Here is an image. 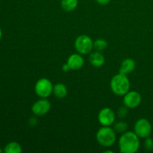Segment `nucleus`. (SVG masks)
Wrapping results in <instances>:
<instances>
[{
	"instance_id": "f257e3e1",
	"label": "nucleus",
	"mask_w": 153,
	"mask_h": 153,
	"mask_svg": "<svg viewBox=\"0 0 153 153\" xmlns=\"http://www.w3.org/2000/svg\"><path fill=\"white\" fill-rule=\"evenodd\" d=\"M140 137L134 131H126L119 139L120 151L122 153H135L140 148Z\"/></svg>"
},
{
	"instance_id": "f03ea898",
	"label": "nucleus",
	"mask_w": 153,
	"mask_h": 153,
	"mask_svg": "<svg viewBox=\"0 0 153 153\" xmlns=\"http://www.w3.org/2000/svg\"><path fill=\"white\" fill-rule=\"evenodd\" d=\"M110 87L114 94L117 96H124L129 91L130 81L126 75L119 73L111 79Z\"/></svg>"
},
{
	"instance_id": "7ed1b4c3",
	"label": "nucleus",
	"mask_w": 153,
	"mask_h": 153,
	"mask_svg": "<svg viewBox=\"0 0 153 153\" xmlns=\"http://www.w3.org/2000/svg\"><path fill=\"white\" fill-rule=\"evenodd\" d=\"M116 131L110 126H102L97 131V142L104 147L112 146L116 141Z\"/></svg>"
},
{
	"instance_id": "20e7f679",
	"label": "nucleus",
	"mask_w": 153,
	"mask_h": 153,
	"mask_svg": "<svg viewBox=\"0 0 153 153\" xmlns=\"http://www.w3.org/2000/svg\"><path fill=\"white\" fill-rule=\"evenodd\" d=\"M75 49L81 55H88L94 49V42L88 35L82 34L75 40Z\"/></svg>"
},
{
	"instance_id": "39448f33",
	"label": "nucleus",
	"mask_w": 153,
	"mask_h": 153,
	"mask_svg": "<svg viewBox=\"0 0 153 153\" xmlns=\"http://www.w3.org/2000/svg\"><path fill=\"white\" fill-rule=\"evenodd\" d=\"M53 87L49 79L42 78L36 82L34 91L36 94L40 98H48L53 92Z\"/></svg>"
},
{
	"instance_id": "423d86ee",
	"label": "nucleus",
	"mask_w": 153,
	"mask_h": 153,
	"mask_svg": "<svg viewBox=\"0 0 153 153\" xmlns=\"http://www.w3.org/2000/svg\"><path fill=\"white\" fill-rule=\"evenodd\" d=\"M134 131L140 138L146 139L150 136L152 132V125L148 120L140 118L134 123Z\"/></svg>"
},
{
	"instance_id": "0eeeda50",
	"label": "nucleus",
	"mask_w": 153,
	"mask_h": 153,
	"mask_svg": "<svg viewBox=\"0 0 153 153\" xmlns=\"http://www.w3.org/2000/svg\"><path fill=\"white\" fill-rule=\"evenodd\" d=\"M115 114L110 108H102L98 114V121L102 126H111L115 121Z\"/></svg>"
},
{
	"instance_id": "6e6552de",
	"label": "nucleus",
	"mask_w": 153,
	"mask_h": 153,
	"mask_svg": "<svg viewBox=\"0 0 153 153\" xmlns=\"http://www.w3.org/2000/svg\"><path fill=\"white\" fill-rule=\"evenodd\" d=\"M141 100V95L137 91H128L124 95L123 104L128 108H135L140 105Z\"/></svg>"
},
{
	"instance_id": "1a4fd4ad",
	"label": "nucleus",
	"mask_w": 153,
	"mask_h": 153,
	"mask_svg": "<svg viewBox=\"0 0 153 153\" xmlns=\"http://www.w3.org/2000/svg\"><path fill=\"white\" fill-rule=\"evenodd\" d=\"M50 108V102L46 100V98H41L33 104L31 111H32V113L36 116H43L47 114Z\"/></svg>"
},
{
	"instance_id": "9d476101",
	"label": "nucleus",
	"mask_w": 153,
	"mask_h": 153,
	"mask_svg": "<svg viewBox=\"0 0 153 153\" xmlns=\"http://www.w3.org/2000/svg\"><path fill=\"white\" fill-rule=\"evenodd\" d=\"M67 63L72 70H79L83 67L84 58H82L81 54L75 53L70 55Z\"/></svg>"
},
{
	"instance_id": "9b49d317",
	"label": "nucleus",
	"mask_w": 153,
	"mask_h": 153,
	"mask_svg": "<svg viewBox=\"0 0 153 153\" xmlns=\"http://www.w3.org/2000/svg\"><path fill=\"white\" fill-rule=\"evenodd\" d=\"M135 67L136 64L134 60L131 59V58H126V59L123 60V62L121 63L119 73L124 75H127L134 71Z\"/></svg>"
},
{
	"instance_id": "f8f14e48",
	"label": "nucleus",
	"mask_w": 153,
	"mask_h": 153,
	"mask_svg": "<svg viewBox=\"0 0 153 153\" xmlns=\"http://www.w3.org/2000/svg\"><path fill=\"white\" fill-rule=\"evenodd\" d=\"M89 61L91 65L95 67H100L105 64V57L100 51L94 52L91 53L89 56Z\"/></svg>"
},
{
	"instance_id": "ddd939ff",
	"label": "nucleus",
	"mask_w": 153,
	"mask_h": 153,
	"mask_svg": "<svg viewBox=\"0 0 153 153\" xmlns=\"http://www.w3.org/2000/svg\"><path fill=\"white\" fill-rule=\"evenodd\" d=\"M52 94L55 97L58 99H63L67 96V88L65 85L62 83H58L53 87V92Z\"/></svg>"
},
{
	"instance_id": "4468645a",
	"label": "nucleus",
	"mask_w": 153,
	"mask_h": 153,
	"mask_svg": "<svg viewBox=\"0 0 153 153\" xmlns=\"http://www.w3.org/2000/svg\"><path fill=\"white\" fill-rule=\"evenodd\" d=\"M3 152L5 153H21L22 152V149L19 143L11 141L4 146Z\"/></svg>"
},
{
	"instance_id": "2eb2a0df",
	"label": "nucleus",
	"mask_w": 153,
	"mask_h": 153,
	"mask_svg": "<svg viewBox=\"0 0 153 153\" xmlns=\"http://www.w3.org/2000/svg\"><path fill=\"white\" fill-rule=\"evenodd\" d=\"M78 0H61V7L67 12H71L77 7Z\"/></svg>"
},
{
	"instance_id": "dca6fc26",
	"label": "nucleus",
	"mask_w": 153,
	"mask_h": 153,
	"mask_svg": "<svg viewBox=\"0 0 153 153\" xmlns=\"http://www.w3.org/2000/svg\"><path fill=\"white\" fill-rule=\"evenodd\" d=\"M108 46V43L105 39L100 38L96 40L94 42V49H95L97 51H101L104 50L107 48Z\"/></svg>"
},
{
	"instance_id": "f3484780",
	"label": "nucleus",
	"mask_w": 153,
	"mask_h": 153,
	"mask_svg": "<svg viewBox=\"0 0 153 153\" xmlns=\"http://www.w3.org/2000/svg\"><path fill=\"white\" fill-rule=\"evenodd\" d=\"M128 128V125L126 123L123 122V121H120V122L116 123L114 126V129L115 131L119 133H124Z\"/></svg>"
},
{
	"instance_id": "a211bd4d",
	"label": "nucleus",
	"mask_w": 153,
	"mask_h": 153,
	"mask_svg": "<svg viewBox=\"0 0 153 153\" xmlns=\"http://www.w3.org/2000/svg\"><path fill=\"white\" fill-rule=\"evenodd\" d=\"M144 147L146 150L152 151L153 150V139L150 137H146L144 142Z\"/></svg>"
},
{
	"instance_id": "6ab92c4d",
	"label": "nucleus",
	"mask_w": 153,
	"mask_h": 153,
	"mask_svg": "<svg viewBox=\"0 0 153 153\" xmlns=\"http://www.w3.org/2000/svg\"><path fill=\"white\" fill-rule=\"evenodd\" d=\"M128 114V111H127V107H122L119 109L118 111V115L121 118H124L127 116Z\"/></svg>"
},
{
	"instance_id": "aec40b11",
	"label": "nucleus",
	"mask_w": 153,
	"mask_h": 153,
	"mask_svg": "<svg viewBox=\"0 0 153 153\" xmlns=\"http://www.w3.org/2000/svg\"><path fill=\"white\" fill-rule=\"evenodd\" d=\"M96 1L98 4H101V5H107L108 4H109L111 0H96Z\"/></svg>"
},
{
	"instance_id": "412c9836",
	"label": "nucleus",
	"mask_w": 153,
	"mask_h": 153,
	"mask_svg": "<svg viewBox=\"0 0 153 153\" xmlns=\"http://www.w3.org/2000/svg\"><path fill=\"white\" fill-rule=\"evenodd\" d=\"M70 70H71V69H70V66L68 65V64H67V63H66V64H64V65L62 66V70L64 72H65V73L70 71Z\"/></svg>"
},
{
	"instance_id": "4be33fe9",
	"label": "nucleus",
	"mask_w": 153,
	"mask_h": 153,
	"mask_svg": "<svg viewBox=\"0 0 153 153\" xmlns=\"http://www.w3.org/2000/svg\"><path fill=\"white\" fill-rule=\"evenodd\" d=\"M1 37H2V30H1V27H0V41L1 40Z\"/></svg>"
},
{
	"instance_id": "5701e85b",
	"label": "nucleus",
	"mask_w": 153,
	"mask_h": 153,
	"mask_svg": "<svg viewBox=\"0 0 153 153\" xmlns=\"http://www.w3.org/2000/svg\"><path fill=\"white\" fill-rule=\"evenodd\" d=\"M104 153H107V152H109V153H114V152L113 151H111V150H105V151H104V152H103Z\"/></svg>"
},
{
	"instance_id": "b1692460",
	"label": "nucleus",
	"mask_w": 153,
	"mask_h": 153,
	"mask_svg": "<svg viewBox=\"0 0 153 153\" xmlns=\"http://www.w3.org/2000/svg\"><path fill=\"white\" fill-rule=\"evenodd\" d=\"M3 152V150H2V149H1V148H0V153H1Z\"/></svg>"
}]
</instances>
